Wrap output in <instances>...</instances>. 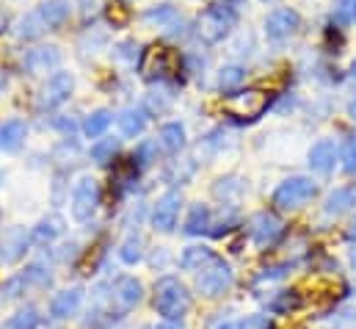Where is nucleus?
<instances>
[{"instance_id": "obj_18", "label": "nucleus", "mask_w": 356, "mask_h": 329, "mask_svg": "<svg viewBox=\"0 0 356 329\" xmlns=\"http://www.w3.org/2000/svg\"><path fill=\"white\" fill-rule=\"evenodd\" d=\"M216 257H218V254H216L210 247H204V244H193V247L182 249V254H179L177 263H179V268H182V271L199 274V271H204Z\"/></svg>"}, {"instance_id": "obj_19", "label": "nucleus", "mask_w": 356, "mask_h": 329, "mask_svg": "<svg viewBox=\"0 0 356 329\" xmlns=\"http://www.w3.org/2000/svg\"><path fill=\"white\" fill-rule=\"evenodd\" d=\"M116 122H119L122 136L136 139V136L144 133V128H147V122H149V111H147L144 105H127V108L116 116Z\"/></svg>"}, {"instance_id": "obj_21", "label": "nucleus", "mask_w": 356, "mask_h": 329, "mask_svg": "<svg viewBox=\"0 0 356 329\" xmlns=\"http://www.w3.org/2000/svg\"><path fill=\"white\" fill-rule=\"evenodd\" d=\"M58 236H64V219H61L58 213L44 216V219L31 230V241H33V244H39V247L53 244Z\"/></svg>"}, {"instance_id": "obj_12", "label": "nucleus", "mask_w": 356, "mask_h": 329, "mask_svg": "<svg viewBox=\"0 0 356 329\" xmlns=\"http://www.w3.org/2000/svg\"><path fill=\"white\" fill-rule=\"evenodd\" d=\"M179 211H182V194L166 191L152 208V227L158 233H172L179 222Z\"/></svg>"}, {"instance_id": "obj_44", "label": "nucleus", "mask_w": 356, "mask_h": 329, "mask_svg": "<svg viewBox=\"0 0 356 329\" xmlns=\"http://www.w3.org/2000/svg\"><path fill=\"white\" fill-rule=\"evenodd\" d=\"M348 260H351V266H354V271H356V244L351 247V252H348Z\"/></svg>"}, {"instance_id": "obj_34", "label": "nucleus", "mask_w": 356, "mask_h": 329, "mask_svg": "<svg viewBox=\"0 0 356 329\" xmlns=\"http://www.w3.org/2000/svg\"><path fill=\"white\" fill-rule=\"evenodd\" d=\"M332 22L340 28H348L356 22V0H337L334 11H332Z\"/></svg>"}, {"instance_id": "obj_11", "label": "nucleus", "mask_w": 356, "mask_h": 329, "mask_svg": "<svg viewBox=\"0 0 356 329\" xmlns=\"http://www.w3.org/2000/svg\"><path fill=\"white\" fill-rule=\"evenodd\" d=\"M33 241H31V233L25 230V227H6L3 233H0V263L3 266H14V263H19L22 257H25V252L31 247Z\"/></svg>"}, {"instance_id": "obj_25", "label": "nucleus", "mask_w": 356, "mask_h": 329, "mask_svg": "<svg viewBox=\"0 0 356 329\" xmlns=\"http://www.w3.org/2000/svg\"><path fill=\"white\" fill-rule=\"evenodd\" d=\"M39 324H42V316H39V310L28 305V307L17 310L14 316H8V319L0 324V329H39Z\"/></svg>"}, {"instance_id": "obj_40", "label": "nucleus", "mask_w": 356, "mask_h": 329, "mask_svg": "<svg viewBox=\"0 0 356 329\" xmlns=\"http://www.w3.org/2000/svg\"><path fill=\"white\" fill-rule=\"evenodd\" d=\"M152 329H185L182 321H161V324H155Z\"/></svg>"}, {"instance_id": "obj_15", "label": "nucleus", "mask_w": 356, "mask_h": 329, "mask_svg": "<svg viewBox=\"0 0 356 329\" xmlns=\"http://www.w3.org/2000/svg\"><path fill=\"white\" fill-rule=\"evenodd\" d=\"M61 64V50L56 45H42V47H31L22 56V70L28 75H44L50 70H56Z\"/></svg>"}, {"instance_id": "obj_33", "label": "nucleus", "mask_w": 356, "mask_h": 329, "mask_svg": "<svg viewBox=\"0 0 356 329\" xmlns=\"http://www.w3.org/2000/svg\"><path fill=\"white\" fill-rule=\"evenodd\" d=\"M246 191V185L238 180V177H221V180H216V185H213V194L218 197V199H235L238 194H243Z\"/></svg>"}, {"instance_id": "obj_28", "label": "nucleus", "mask_w": 356, "mask_h": 329, "mask_svg": "<svg viewBox=\"0 0 356 329\" xmlns=\"http://www.w3.org/2000/svg\"><path fill=\"white\" fill-rule=\"evenodd\" d=\"M111 122H113V114H111L108 108H97V111H91L89 116H86L83 133H86L89 139H99V136L111 128Z\"/></svg>"}, {"instance_id": "obj_35", "label": "nucleus", "mask_w": 356, "mask_h": 329, "mask_svg": "<svg viewBox=\"0 0 356 329\" xmlns=\"http://www.w3.org/2000/svg\"><path fill=\"white\" fill-rule=\"evenodd\" d=\"M119 153V141L116 139H102V141H97L94 147H91V161H97V164H108V161H113V155Z\"/></svg>"}, {"instance_id": "obj_42", "label": "nucleus", "mask_w": 356, "mask_h": 329, "mask_svg": "<svg viewBox=\"0 0 356 329\" xmlns=\"http://www.w3.org/2000/svg\"><path fill=\"white\" fill-rule=\"evenodd\" d=\"M8 28V14H6V8H0V33Z\"/></svg>"}, {"instance_id": "obj_45", "label": "nucleus", "mask_w": 356, "mask_h": 329, "mask_svg": "<svg viewBox=\"0 0 356 329\" xmlns=\"http://www.w3.org/2000/svg\"><path fill=\"white\" fill-rule=\"evenodd\" d=\"M348 236H351V238H356V222H354V224H351V230H348Z\"/></svg>"}, {"instance_id": "obj_41", "label": "nucleus", "mask_w": 356, "mask_h": 329, "mask_svg": "<svg viewBox=\"0 0 356 329\" xmlns=\"http://www.w3.org/2000/svg\"><path fill=\"white\" fill-rule=\"evenodd\" d=\"M6 86H8V72H6L3 67H0V94L6 91Z\"/></svg>"}, {"instance_id": "obj_5", "label": "nucleus", "mask_w": 356, "mask_h": 329, "mask_svg": "<svg viewBox=\"0 0 356 329\" xmlns=\"http://www.w3.org/2000/svg\"><path fill=\"white\" fill-rule=\"evenodd\" d=\"M177 67H179V56L172 47H166V45H152L138 59V72L147 81H166L169 75L177 72Z\"/></svg>"}, {"instance_id": "obj_13", "label": "nucleus", "mask_w": 356, "mask_h": 329, "mask_svg": "<svg viewBox=\"0 0 356 329\" xmlns=\"http://www.w3.org/2000/svg\"><path fill=\"white\" fill-rule=\"evenodd\" d=\"M144 22H149L152 28H161V31L169 33V36H185V31H188L185 17L179 14L175 6H169V3L147 8V11H144Z\"/></svg>"}, {"instance_id": "obj_6", "label": "nucleus", "mask_w": 356, "mask_h": 329, "mask_svg": "<svg viewBox=\"0 0 356 329\" xmlns=\"http://www.w3.org/2000/svg\"><path fill=\"white\" fill-rule=\"evenodd\" d=\"M232 285H235V271H232V266H229L227 260H221V257H216L204 271L196 274V291H199V296H204V299H218V296H224Z\"/></svg>"}, {"instance_id": "obj_30", "label": "nucleus", "mask_w": 356, "mask_h": 329, "mask_svg": "<svg viewBox=\"0 0 356 329\" xmlns=\"http://www.w3.org/2000/svg\"><path fill=\"white\" fill-rule=\"evenodd\" d=\"M22 277V282H25V288L31 285V288H50L53 285V274H50V268L44 266V263H31V266H25V271L19 274Z\"/></svg>"}, {"instance_id": "obj_7", "label": "nucleus", "mask_w": 356, "mask_h": 329, "mask_svg": "<svg viewBox=\"0 0 356 329\" xmlns=\"http://www.w3.org/2000/svg\"><path fill=\"white\" fill-rule=\"evenodd\" d=\"M99 199H102V194H99V183L94 180V177H81L75 185H72V197H70V211H72V219L75 222H89L91 216L97 213V208H99Z\"/></svg>"}, {"instance_id": "obj_20", "label": "nucleus", "mask_w": 356, "mask_h": 329, "mask_svg": "<svg viewBox=\"0 0 356 329\" xmlns=\"http://www.w3.org/2000/svg\"><path fill=\"white\" fill-rule=\"evenodd\" d=\"M28 136V125L22 119H6L0 125V150L3 153H17L25 144Z\"/></svg>"}, {"instance_id": "obj_4", "label": "nucleus", "mask_w": 356, "mask_h": 329, "mask_svg": "<svg viewBox=\"0 0 356 329\" xmlns=\"http://www.w3.org/2000/svg\"><path fill=\"white\" fill-rule=\"evenodd\" d=\"M268 105H270V97L260 89H238V91H232V94H227L221 100V108L238 122L260 119L268 111Z\"/></svg>"}, {"instance_id": "obj_17", "label": "nucleus", "mask_w": 356, "mask_h": 329, "mask_svg": "<svg viewBox=\"0 0 356 329\" xmlns=\"http://www.w3.org/2000/svg\"><path fill=\"white\" fill-rule=\"evenodd\" d=\"M337 161H340V150H337V144L332 139H321L318 144H312V150L307 155L309 169L318 171V174H332Z\"/></svg>"}, {"instance_id": "obj_46", "label": "nucleus", "mask_w": 356, "mask_h": 329, "mask_svg": "<svg viewBox=\"0 0 356 329\" xmlns=\"http://www.w3.org/2000/svg\"><path fill=\"white\" fill-rule=\"evenodd\" d=\"M0 183H3V171H0Z\"/></svg>"}, {"instance_id": "obj_3", "label": "nucleus", "mask_w": 356, "mask_h": 329, "mask_svg": "<svg viewBox=\"0 0 356 329\" xmlns=\"http://www.w3.org/2000/svg\"><path fill=\"white\" fill-rule=\"evenodd\" d=\"M235 22H238V11L232 6H227V3H216L207 11L199 14V20H196V36L204 45H216V42H221L235 28Z\"/></svg>"}, {"instance_id": "obj_14", "label": "nucleus", "mask_w": 356, "mask_h": 329, "mask_svg": "<svg viewBox=\"0 0 356 329\" xmlns=\"http://www.w3.org/2000/svg\"><path fill=\"white\" fill-rule=\"evenodd\" d=\"M301 28V14L296 8H273L266 17V36L270 42L290 39Z\"/></svg>"}, {"instance_id": "obj_24", "label": "nucleus", "mask_w": 356, "mask_h": 329, "mask_svg": "<svg viewBox=\"0 0 356 329\" xmlns=\"http://www.w3.org/2000/svg\"><path fill=\"white\" fill-rule=\"evenodd\" d=\"M158 144L166 150V153H179L185 147V128L179 122H166L158 133Z\"/></svg>"}, {"instance_id": "obj_2", "label": "nucleus", "mask_w": 356, "mask_h": 329, "mask_svg": "<svg viewBox=\"0 0 356 329\" xmlns=\"http://www.w3.org/2000/svg\"><path fill=\"white\" fill-rule=\"evenodd\" d=\"M315 197H318V183L312 177L296 174V177H287L276 185L270 202L276 211H298V208L309 205Z\"/></svg>"}, {"instance_id": "obj_31", "label": "nucleus", "mask_w": 356, "mask_h": 329, "mask_svg": "<svg viewBox=\"0 0 356 329\" xmlns=\"http://www.w3.org/2000/svg\"><path fill=\"white\" fill-rule=\"evenodd\" d=\"M44 31H47V28H44L39 11H28L25 17H19V22H17V28H14V33H17L19 39H36V36H42Z\"/></svg>"}, {"instance_id": "obj_27", "label": "nucleus", "mask_w": 356, "mask_h": 329, "mask_svg": "<svg viewBox=\"0 0 356 329\" xmlns=\"http://www.w3.org/2000/svg\"><path fill=\"white\" fill-rule=\"evenodd\" d=\"M354 202H356L354 188H337V191H332V194H329V199H326L323 211H326V216H340V213H346Z\"/></svg>"}, {"instance_id": "obj_9", "label": "nucleus", "mask_w": 356, "mask_h": 329, "mask_svg": "<svg viewBox=\"0 0 356 329\" xmlns=\"http://www.w3.org/2000/svg\"><path fill=\"white\" fill-rule=\"evenodd\" d=\"M141 302H144V285H141V280H136V277L127 274V277H119L111 285V313L116 310L119 316H124V313L136 310Z\"/></svg>"}, {"instance_id": "obj_10", "label": "nucleus", "mask_w": 356, "mask_h": 329, "mask_svg": "<svg viewBox=\"0 0 356 329\" xmlns=\"http://www.w3.org/2000/svg\"><path fill=\"white\" fill-rule=\"evenodd\" d=\"M72 89H75V78L70 75V72H53L44 86H42V91H39V108L42 111H53V108H58V105H64L67 100H70V94H72Z\"/></svg>"}, {"instance_id": "obj_38", "label": "nucleus", "mask_w": 356, "mask_h": 329, "mask_svg": "<svg viewBox=\"0 0 356 329\" xmlns=\"http://www.w3.org/2000/svg\"><path fill=\"white\" fill-rule=\"evenodd\" d=\"M343 169L348 174H356V136H351L343 147Z\"/></svg>"}, {"instance_id": "obj_1", "label": "nucleus", "mask_w": 356, "mask_h": 329, "mask_svg": "<svg viewBox=\"0 0 356 329\" xmlns=\"http://www.w3.org/2000/svg\"><path fill=\"white\" fill-rule=\"evenodd\" d=\"M191 291L179 277H161L155 282V293H152V307L163 321H182L191 313Z\"/></svg>"}, {"instance_id": "obj_22", "label": "nucleus", "mask_w": 356, "mask_h": 329, "mask_svg": "<svg viewBox=\"0 0 356 329\" xmlns=\"http://www.w3.org/2000/svg\"><path fill=\"white\" fill-rule=\"evenodd\" d=\"M36 11H39V17H42L44 28H47V31H53V28H61V25L67 22V17H70L72 6H70V0H44Z\"/></svg>"}, {"instance_id": "obj_32", "label": "nucleus", "mask_w": 356, "mask_h": 329, "mask_svg": "<svg viewBox=\"0 0 356 329\" xmlns=\"http://www.w3.org/2000/svg\"><path fill=\"white\" fill-rule=\"evenodd\" d=\"M243 78H246V70H243V67L227 64V67L218 70V89H221V91H232V89H238V86L243 83Z\"/></svg>"}, {"instance_id": "obj_23", "label": "nucleus", "mask_w": 356, "mask_h": 329, "mask_svg": "<svg viewBox=\"0 0 356 329\" xmlns=\"http://www.w3.org/2000/svg\"><path fill=\"white\" fill-rule=\"evenodd\" d=\"M213 227V211L204 205V202H196L191 205L188 211V219H185V236H202V233H210Z\"/></svg>"}, {"instance_id": "obj_37", "label": "nucleus", "mask_w": 356, "mask_h": 329, "mask_svg": "<svg viewBox=\"0 0 356 329\" xmlns=\"http://www.w3.org/2000/svg\"><path fill=\"white\" fill-rule=\"evenodd\" d=\"M108 22H111L113 28L127 25V22H130V8H127L124 3H111V6H108Z\"/></svg>"}, {"instance_id": "obj_36", "label": "nucleus", "mask_w": 356, "mask_h": 329, "mask_svg": "<svg viewBox=\"0 0 356 329\" xmlns=\"http://www.w3.org/2000/svg\"><path fill=\"white\" fill-rule=\"evenodd\" d=\"M158 147H161L158 141H144V144H141V147L133 153V158H130V161L136 164V169H144V166H149L152 161H155Z\"/></svg>"}, {"instance_id": "obj_29", "label": "nucleus", "mask_w": 356, "mask_h": 329, "mask_svg": "<svg viewBox=\"0 0 356 329\" xmlns=\"http://www.w3.org/2000/svg\"><path fill=\"white\" fill-rule=\"evenodd\" d=\"M119 260H122L124 266H136V263L144 260V238H141L138 233H130V236L122 241V247H119Z\"/></svg>"}, {"instance_id": "obj_39", "label": "nucleus", "mask_w": 356, "mask_h": 329, "mask_svg": "<svg viewBox=\"0 0 356 329\" xmlns=\"http://www.w3.org/2000/svg\"><path fill=\"white\" fill-rule=\"evenodd\" d=\"M116 56L124 61H136L138 59V45L136 42H119L116 45Z\"/></svg>"}, {"instance_id": "obj_16", "label": "nucleus", "mask_w": 356, "mask_h": 329, "mask_svg": "<svg viewBox=\"0 0 356 329\" xmlns=\"http://www.w3.org/2000/svg\"><path fill=\"white\" fill-rule=\"evenodd\" d=\"M83 305V288L81 285H72L67 291H58L53 299H50V319L56 321H67L72 319Z\"/></svg>"}, {"instance_id": "obj_43", "label": "nucleus", "mask_w": 356, "mask_h": 329, "mask_svg": "<svg viewBox=\"0 0 356 329\" xmlns=\"http://www.w3.org/2000/svg\"><path fill=\"white\" fill-rule=\"evenodd\" d=\"M348 116H351V119L356 122V97L351 100V105H348Z\"/></svg>"}, {"instance_id": "obj_26", "label": "nucleus", "mask_w": 356, "mask_h": 329, "mask_svg": "<svg viewBox=\"0 0 356 329\" xmlns=\"http://www.w3.org/2000/svg\"><path fill=\"white\" fill-rule=\"evenodd\" d=\"M298 307H301L298 291H279V293H273V299L268 302V310H270L273 316H290V313L298 310Z\"/></svg>"}, {"instance_id": "obj_8", "label": "nucleus", "mask_w": 356, "mask_h": 329, "mask_svg": "<svg viewBox=\"0 0 356 329\" xmlns=\"http://www.w3.org/2000/svg\"><path fill=\"white\" fill-rule=\"evenodd\" d=\"M284 236V222L273 213V211H260L252 216L249 222V238L257 249H270L276 247Z\"/></svg>"}]
</instances>
